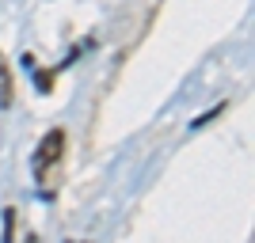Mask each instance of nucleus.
<instances>
[{
    "instance_id": "1",
    "label": "nucleus",
    "mask_w": 255,
    "mask_h": 243,
    "mask_svg": "<svg viewBox=\"0 0 255 243\" xmlns=\"http://www.w3.org/2000/svg\"><path fill=\"white\" fill-rule=\"evenodd\" d=\"M61 148H65V133H61V129H50V133L38 141L34 160H31V171H34V179H38V182H42L46 175H50V167L61 160Z\"/></svg>"
},
{
    "instance_id": "2",
    "label": "nucleus",
    "mask_w": 255,
    "mask_h": 243,
    "mask_svg": "<svg viewBox=\"0 0 255 243\" xmlns=\"http://www.w3.org/2000/svg\"><path fill=\"white\" fill-rule=\"evenodd\" d=\"M0 106H11V76H8L4 53H0Z\"/></svg>"
}]
</instances>
